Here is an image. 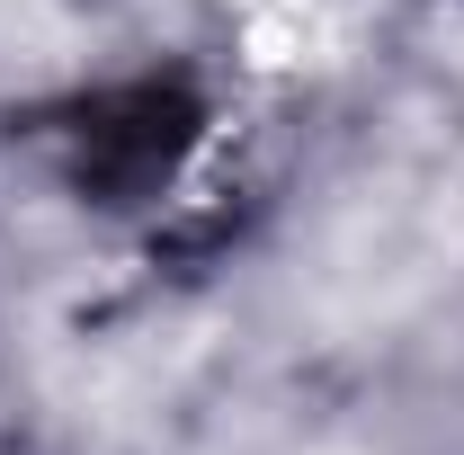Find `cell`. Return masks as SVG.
<instances>
[{
    "label": "cell",
    "instance_id": "1",
    "mask_svg": "<svg viewBox=\"0 0 464 455\" xmlns=\"http://www.w3.org/2000/svg\"><path fill=\"white\" fill-rule=\"evenodd\" d=\"M197 143V99L188 81H125L108 99L63 116V161L72 188L99 206H143L152 188H170V170Z\"/></svg>",
    "mask_w": 464,
    "mask_h": 455
}]
</instances>
